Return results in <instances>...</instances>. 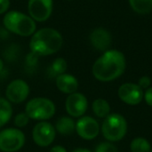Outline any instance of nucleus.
Wrapping results in <instances>:
<instances>
[{"label": "nucleus", "instance_id": "24", "mask_svg": "<svg viewBox=\"0 0 152 152\" xmlns=\"http://www.w3.org/2000/svg\"><path fill=\"white\" fill-rule=\"evenodd\" d=\"M37 58L38 56L33 53H31L29 55L27 56V61H26V63L28 66H35L37 62Z\"/></svg>", "mask_w": 152, "mask_h": 152}, {"label": "nucleus", "instance_id": "8", "mask_svg": "<svg viewBox=\"0 0 152 152\" xmlns=\"http://www.w3.org/2000/svg\"><path fill=\"white\" fill-rule=\"evenodd\" d=\"M29 94V86L26 81L22 79H14L5 90L6 99L11 103L19 104L27 100Z\"/></svg>", "mask_w": 152, "mask_h": 152}, {"label": "nucleus", "instance_id": "15", "mask_svg": "<svg viewBox=\"0 0 152 152\" xmlns=\"http://www.w3.org/2000/svg\"><path fill=\"white\" fill-rule=\"evenodd\" d=\"M54 128L56 133L62 135H70L76 131V123L70 117H61L57 119Z\"/></svg>", "mask_w": 152, "mask_h": 152}, {"label": "nucleus", "instance_id": "16", "mask_svg": "<svg viewBox=\"0 0 152 152\" xmlns=\"http://www.w3.org/2000/svg\"><path fill=\"white\" fill-rule=\"evenodd\" d=\"M92 109L94 115L100 118H105L110 115V106L109 102L104 99L94 100L92 105Z\"/></svg>", "mask_w": 152, "mask_h": 152}, {"label": "nucleus", "instance_id": "10", "mask_svg": "<svg viewBox=\"0 0 152 152\" xmlns=\"http://www.w3.org/2000/svg\"><path fill=\"white\" fill-rule=\"evenodd\" d=\"M88 107L86 97L81 93H73L68 96L65 102L67 113L73 118H81L86 113Z\"/></svg>", "mask_w": 152, "mask_h": 152}, {"label": "nucleus", "instance_id": "30", "mask_svg": "<svg viewBox=\"0 0 152 152\" xmlns=\"http://www.w3.org/2000/svg\"><path fill=\"white\" fill-rule=\"evenodd\" d=\"M68 1H71V0H68Z\"/></svg>", "mask_w": 152, "mask_h": 152}, {"label": "nucleus", "instance_id": "20", "mask_svg": "<svg viewBox=\"0 0 152 152\" xmlns=\"http://www.w3.org/2000/svg\"><path fill=\"white\" fill-rule=\"evenodd\" d=\"M130 149L132 152H151V151L150 142L142 137L134 138L131 142Z\"/></svg>", "mask_w": 152, "mask_h": 152}, {"label": "nucleus", "instance_id": "9", "mask_svg": "<svg viewBox=\"0 0 152 152\" xmlns=\"http://www.w3.org/2000/svg\"><path fill=\"white\" fill-rule=\"evenodd\" d=\"M29 16L36 21H45L53 12V0H28Z\"/></svg>", "mask_w": 152, "mask_h": 152}, {"label": "nucleus", "instance_id": "17", "mask_svg": "<svg viewBox=\"0 0 152 152\" xmlns=\"http://www.w3.org/2000/svg\"><path fill=\"white\" fill-rule=\"evenodd\" d=\"M12 116V107L11 102L5 99L0 97V128L4 126Z\"/></svg>", "mask_w": 152, "mask_h": 152}, {"label": "nucleus", "instance_id": "13", "mask_svg": "<svg viewBox=\"0 0 152 152\" xmlns=\"http://www.w3.org/2000/svg\"><path fill=\"white\" fill-rule=\"evenodd\" d=\"M90 42L95 49L106 52L110 50L112 43V37L107 29L103 28H97L90 34Z\"/></svg>", "mask_w": 152, "mask_h": 152}, {"label": "nucleus", "instance_id": "7", "mask_svg": "<svg viewBox=\"0 0 152 152\" xmlns=\"http://www.w3.org/2000/svg\"><path fill=\"white\" fill-rule=\"evenodd\" d=\"M55 136L56 130L54 126L46 121H40L33 127L32 139L39 147H48L53 142Z\"/></svg>", "mask_w": 152, "mask_h": 152}, {"label": "nucleus", "instance_id": "5", "mask_svg": "<svg viewBox=\"0 0 152 152\" xmlns=\"http://www.w3.org/2000/svg\"><path fill=\"white\" fill-rule=\"evenodd\" d=\"M127 131V123L126 118L120 114H110L105 118L102 133L104 138L110 142H118L122 140Z\"/></svg>", "mask_w": 152, "mask_h": 152}, {"label": "nucleus", "instance_id": "23", "mask_svg": "<svg viewBox=\"0 0 152 152\" xmlns=\"http://www.w3.org/2000/svg\"><path fill=\"white\" fill-rule=\"evenodd\" d=\"M151 79L147 76H143L139 79L137 85L142 89H148L149 87H151Z\"/></svg>", "mask_w": 152, "mask_h": 152}, {"label": "nucleus", "instance_id": "2", "mask_svg": "<svg viewBox=\"0 0 152 152\" xmlns=\"http://www.w3.org/2000/svg\"><path fill=\"white\" fill-rule=\"evenodd\" d=\"M63 44L62 36L52 28H44L36 31L30 39L31 53L37 56H47L57 53Z\"/></svg>", "mask_w": 152, "mask_h": 152}, {"label": "nucleus", "instance_id": "18", "mask_svg": "<svg viewBox=\"0 0 152 152\" xmlns=\"http://www.w3.org/2000/svg\"><path fill=\"white\" fill-rule=\"evenodd\" d=\"M131 8L139 14H148L152 11V0H128Z\"/></svg>", "mask_w": 152, "mask_h": 152}, {"label": "nucleus", "instance_id": "25", "mask_svg": "<svg viewBox=\"0 0 152 152\" xmlns=\"http://www.w3.org/2000/svg\"><path fill=\"white\" fill-rule=\"evenodd\" d=\"M143 98L146 102V103L152 107V87H149L148 89H146V92L144 93Z\"/></svg>", "mask_w": 152, "mask_h": 152}, {"label": "nucleus", "instance_id": "11", "mask_svg": "<svg viewBox=\"0 0 152 152\" xmlns=\"http://www.w3.org/2000/svg\"><path fill=\"white\" fill-rule=\"evenodd\" d=\"M76 132L84 140H94L100 132V126L92 117H81L76 123Z\"/></svg>", "mask_w": 152, "mask_h": 152}, {"label": "nucleus", "instance_id": "26", "mask_svg": "<svg viewBox=\"0 0 152 152\" xmlns=\"http://www.w3.org/2000/svg\"><path fill=\"white\" fill-rule=\"evenodd\" d=\"M10 6V0H0V14L7 12Z\"/></svg>", "mask_w": 152, "mask_h": 152}, {"label": "nucleus", "instance_id": "27", "mask_svg": "<svg viewBox=\"0 0 152 152\" xmlns=\"http://www.w3.org/2000/svg\"><path fill=\"white\" fill-rule=\"evenodd\" d=\"M50 152H68L67 150L61 146V145H56V146H53L51 150H50Z\"/></svg>", "mask_w": 152, "mask_h": 152}, {"label": "nucleus", "instance_id": "14", "mask_svg": "<svg viewBox=\"0 0 152 152\" xmlns=\"http://www.w3.org/2000/svg\"><path fill=\"white\" fill-rule=\"evenodd\" d=\"M55 84L57 88L63 94H71L76 93L78 88L77 79L70 74H61L56 77Z\"/></svg>", "mask_w": 152, "mask_h": 152}, {"label": "nucleus", "instance_id": "31", "mask_svg": "<svg viewBox=\"0 0 152 152\" xmlns=\"http://www.w3.org/2000/svg\"><path fill=\"white\" fill-rule=\"evenodd\" d=\"M151 152H152V151H151Z\"/></svg>", "mask_w": 152, "mask_h": 152}, {"label": "nucleus", "instance_id": "21", "mask_svg": "<svg viewBox=\"0 0 152 152\" xmlns=\"http://www.w3.org/2000/svg\"><path fill=\"white\" fill-rule=\"evenodd\" d=\"M29 118L28 116L26 114V112H21V113H19L15 116L14 118V125L16 127H19V128H21V127H24L26 126L28 124V121H29Z\"/></svg>", "mask_w": 152, "mask_h": 152}, {"label": "nucleus", "instance_id": "29", "mask_svg": "<svg viewBox=\"0 0 152 152\" xmlns=\"http://www.w3.org/2000/svg\"><path fill=\"white\" fill-rule=\"evenodd\" d=\"M3 69H4V61H3V60L0 58V72L3 70Z\"/></svg>", "mask_w": 152, "mask_h": 152}, {"label": "nucleus", "instance_id": "6", "mask_svg": "<svg viewBox=\"0 0 152 152\" xmlns=\"http://www.w3.org/2000/svg\"><path fill=\"white\" fill-rule=\"evenodd\" d=\"M25 134L18 128H6L0 131V151L16 152L25 144Z\"/></svg>", "mask_w": 152, "mask_h": 152}, {"label": "nucleus", "instance_id": "1", "mask_svg": "<svg viewBox=\"0 0 152 152\" xmlns=\"http://www.w3.org/2000/svg\"><path fill=\"white\" fill-rule=\"evenodd\" d=\"M126 66V57L118 50H108L100 56L93 65L94 77L102 82H110L119 77Z\"/></svg>", "mask_w": 152, "mask_h": 152}, {"label": "nucleus", "instance_id": "12", "mask_svg": "<svg viewBox=\"0 0 152 152\" xmlns=\"http://www.w3.org/2000/svg\"><path fill=\"white\" fill-rule=\"evenodd\" d=\"M120 100L128 105H137L143 99L142 89L137 85L133 83H125L120 86L118 92Z\"/></svg>", "mask_w": 152, "mask_h": 152}, {"label": "nucleus", "instance_id": "28", "mask_svg": "<svg viewBox=\"0 0 152 152\" xmlns=\"http://www.w3.org/2000/svg\"><path fill=\"white\" fill-rule=\"evenodd\" d=\"M72 152H92L91 151L87 150V149H82V148H79V149H76L74 150Z\"/></svg>", "mask_w": 152, "mask_h": 152}, {"label": "nucleus", "instance_id": "22", "mask_svg": "<svg viewBox=\"0 0 152 152\" xmlns=\"http://www.w3.org/2000/svg\"><path fill=\"white\" fill-rule=\"evenodd\" d=\"M95 152H118V148L112 144L111 142H102L100 143L96 149Z\"/></svg>", "mask_w": 152, "mask_h": 152}, {"label": "nucleus", "instance_id": "19", "mask_svg": "<svg viewBox=\"0 0 152 152\" xmlns=\"http://www.w3.org/2000/svg\"><path fill=\"white\" fill-rule=\"evenodd\" d=\"M67 68H68L67 61L63 58H57L53 61L52 65L49 68L50 75L52 77H57L59 75L64 74L65 71L67 70Z\"/></svg>", "mask_w": 152, "mask_h": 152}, {"label": "nucleus", "instance_id": "4", "mask_svg": "<svg viewBox=\"0 0 152 152\" xmlns=\"http://www.w3.org/2000/svg\"><path fill=\"white\" fill-rule=\"evenodd\" d=\"M54 102L45 97H36L29 100L25 106V112L30 119L46 121L55 114Z\"/></svg>", "mask_w": 152, "mask_h": 152}, {"label": "nucleus", "instance_id": "3", "mask_svg": "<svg viewBox=\"0 0 152 152\" xmlns=\"http://www.w3.org/2000/svg\"><path fill=\"white\" fill-rule=\"evenodd\" d=\"M4 28L20 37H29L36 32V22L28 15L18 11H11L5 13L4 20Z\"/></svg>", "mask_w": 152, "mask_h": 152}]
</instances>
